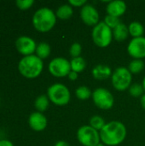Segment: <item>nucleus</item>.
Instances as JSON below:
<instances>
[{
	"instance_id": "obj_1",
	"label": "nucleus",
	"mask_w": 145,
	"mask_h": 146,
	"mask_svg": "<svg viewBox=\"0 0 145 146\" xmlns=\"http://www.w3.org/2000/svg\"><path fill=\"white\" fill-rule=\"evenodd\" d=\"M100 139L103 145L116 146L121 145L126 137V128L119 121H112L105 124L99 132Z\"/></svg>"
},
{
	"instance_id": "obj_2",
	"label": "nucleus",
	"mask_w": 145,
	"mask_h": 146,
	"mask_svg": "<svg viewBox=\"0 0 145 146\" xmlns=\"http://www.w3.org/2000/svg\"><path fill=\"white\" fill-rule=\"evenodd\" d=\"M56 23V15L49 8L38 9L32 16V24L36 30L46 33L51 30Z\"/></svg>"
},
{
	"instance_id": "obj_3",
	"label": "nucleus",
	"mask_w": 145,
	"mask_h": 146,
	"mask_svg": "<svg viewBox=\"0 0 145 146\" xmlns=\"http://www.w3.org/2000/svg\"><path fill=\"white\" fill-rule=\"evenodd\" d=\"M44 68L42 59L37 55H30L22 57L18 63L20 73L26 78L33 79L38 77Z\"/></svg>"
},
{
	"instance_id": "obj_4",
	"label": "nucleus",
	"mask_w": 145,
	"mask_h": 146,
	"mask_svg": "<svg viewBox=\"0 0 145 146\" xmlns=\"http://www.w3.org/2000/svg\"><path fill=\"white\" fill-rule=\"evenodd\" d=\"M47 96L50 101L57 106L67 105L71 99L69 89L61 83L51 85L47 90Z\"/></svg>"
},
{
	"instance_id": "obj_5",
	"label": "nucleus",
	"mask_w": 145,
	"mask_h": 146,
	"mask_svg": "<svg viewBox=\"0 0 145 146\" xmlns=\"http://www.w3.org/2000/svg\"><path fill=\"white\" fill-rule=\"evenodd\" d=\"M91 37L97 46L100 48H106L112 42L113 30L109 28L103 21H101L93 27Z\"/></svg>"
},
{
	"instance_id": "obj_6",
	"label": "nucleus",
	"mask_w": 145,
	"mask_h": 146,
	"mask_svg": "<svg viewBox=\"0 0 145 146\" xmlns=\"http://www.w3.org/2000/svg\"><path fill=\"white\" fill-rule=\"evenodd\" d=\"M132 75L128 68H117L112 74L111 81L114 88L119 92H124L132 86Z\"/></svg>"
},
{
	"instance_id": "obj_7",
	"label": "nucleus",
	"mask_w": 145,
	"mask_h": 146,
	"mask_svg": "<svg viewBox=\"0 0 145 146\" xmlns=\"http://www.w3.org/2000/svg\"><path fill=\"white\" fill-rule=\"evenodd\" d=\"M78 141L83 146H97L100 144V133L89 125L80 127L77 131Z\"/></svg>"
},
{
	"instance_id": "obj_8",
	"label": "nucleus",
	"mask_w": 145,
	"mask_h": 146,
	"mask_svg": "<svg viewBox=\"0 0 145 146\" xmlns=\"http://www.w3.org/2000/svg\"><path fill=\"white\" fill-rule=\"evenodd\" d=\"M91 98L94 104L101 110H108L114 106L115 98L112 93L106 88H97L92 92Z\"/></svg>"
},
{
	"instance_id": "obj_9",
	"label": "nucleus",
	"mask_w": 145,
	"mask_h": 146,
	"mask_svg": "<svg viewBox=\"0 0 145 146\" xmlns=\"http://www.w3.org/2000/svg\"><path fill=\"white\" fill-rule=\"evenodd\" d=\"M49 71L55 77H66L72 71L70 62L64 57H56L50 62Z\"/></svg>"
},
{
	"instance_id": "obj_10",
	"label": "nucleus",
	"mask_w": 145,
	"mask_h": 146,
	"mask_svg": "<svg viewBox=\"0 0 145 146\" xmlns=\"http://www.w3.org/2000/svg\"><path fill=\"white\" fill-rule=\"evenodd\" d=\"M127 52L133 59L145 57V37L133 38L127 45Z\"/></svg>"
},
{
	"instance_id": "obj_11",
	"label": "nucleus",
	"mask_w": 145,
	"mask_h": 146,
	"mask_svg": "<svg viewBox=\"0 0 145 146\" xmlns=\"http://www.w3.org/2000/svg\"><path fill=\"white\" fill-rule=\"evenodd\" d=\"M80 18L85 25L90 27H95L99 23L98 11L93 5L89 3H86L81 8Z\"/></svg>"
},
{
	"instance_id": "obj_12",
	"label": "nucleus",
	"mask_w": 145,
	"mask_h": 146,
	"mask_svg": "<svg viewBox=\"0 0 145 146\" xmlns=\"http://www.w3.org/2000/svg\"><path fill=\"white\" fill-rule=\"evenodd\" d=\"M15 47L20 53L25 55L26 56L32 55V53L36 51L37 44L32 38L27 36H21L15 41Z\"/></svg>"
},
{
	"instance_id": "obj_13",
	"label": "nucleus",
	"mask_w": 145,
	"mask_h": 146,
	"mask_svg": "<svg viewBox=\"0 0 145 146\" xmlns=\"http://www.w3.org/2000/svg\"><path fill=\"white\" fill-rule=\"evenodd\" d=\"M28 123L32 130L36 132H41L47 127V119L41 112L36 111L30 115L28 118Z\"/></svg>"
},
{
	"instance_id": "obj_14",
	"label": "nucleus",
	"mask_w": 145,
	"mask_h": 146,
	"mask_svg": "<svg viewBox=\"0 0 145 146\" xmlns=\"http://www.w3.org/2000/svg\"><path fill=\"white\" fill-rule=\"evenodd\" d=\"M126 10V4L125 2L121 0H115V1L109 2L106 8V11L109 15L115 16L118 18L123 15Z\"/></svg>"
},
{
	"instance_id": "obj_15",
	"label": "nucleus",
	"mask_w": 145,
	"mask_h": 146,
	"mask_svg": "<svg viewBox=\"0 0 145 146\" xmlns=\"http://www.w3.org/2000/svg\"><path fill=\"white\" fill-rule=\"evenodd\" d=\"M112 70L111 68L104 64H98L95 66L92 69V75L94 79L98 80H103L109 79L112 76Z\"/></svg>"
},
{
	"instance_id": "obj_16",
	"label": "nucleus",
	"mask_w": 145,
	"mask_h": 146,
	"mask_svg": "<svg viewBox=\"0 0 145 146\" xmlns=\"http://www.w3.org/2000/svg\"><path fill=\"white\" fill-rule=\"evenodd\" d=\"M129 35L130 34L128 27L124 23H121L113 30V38L118 42H122L126 40Z\"/></svg>"
},
{
	"instance_id": "obj_17",
	"label": "nucleus",
	"mask_w": 145,
	"mask_h": 146,
	"mask_svg": "<svg viewBox=\"0 0 145 146\" xmlns=\"http://www.w3.org/2000/svg\"><path fill=\"white\" fill-rule=\"evenodd\" d=\"M73 14V9L70 4L61 5L56 12V17H58L61 20H63V21L70 19L72 17Z\"/></svg>"
},
{
	"instance_id": "obj_18",
	"label": "nucleus",
	"mask_w": 145,
	"mask_h": 146,
	"mask_svg": "<svg viewBox=\"0 0 145 146\" xmlns=\"http://www.w3.org/2000/svg\"><path fill=\"white\" fill-rule=\"evenodd\" d=\"M129 34L133 38H139L143 37L144 33V26L138 21H132L128 26Z\"/></svg>"
},
{
	"instance_id": "obj_19",
	"label": "nucleus",
	"mask_w": 145,
	"mask_h": 146,
	"mask_svg": "<svg viewBox=\"0 0 145 146\" xmlns=\"http://www.w3.org/2000/svg\"><path fill=\"white\" fill-rule=\"evenodd\" d=\"M70 66H71V70L76 73H81L85 70L86 67V62L85 59L81 56L72 58L70 61Z\"/></svg>"
},
{
	"instance_id": "obj_20",
	"label": "nucleus",
	"mask_w": 145,
	"mask_h": 146,
	"mask_svg": "<svg viewBox=\"0 0 145 146\" xmlns=\"http://www.w3.org/2000/svg\"><path fill=\"white\" fill-rule=\"evenodd\" d=\"M49 102H50V99L47 95H40L36 98L34 102V105H35V108L38 110V111L42 113L47 110L49 106Z\"/></svg>"
},
{
	"instance_id": "obj_21",
	"label": "nucleus",
	"mask_w": 145,
	"mask_h": 146,
	"mask_svg": "<svg viewBox=\"0 0 145 146\" xmlns=\"http://www.w3.org/2000/svg\"><path fill=\"white\" fill-rule=\"evenodd\" d=\"M36 54L40 59L47 58L50 54V46L45 42H41L37 45Z\"/></svg>"
},
{
	"instance_id": "obj_22",
	"label": "nucleus",
	"mask_w": 145,
	"mask_h": 146,
	"mask_svg": "<svg viewBox=\"0 0 145 146\" xmlns=\"http://www.w3.org/2000/svg\"><path fill=\"white\" fill-rule=\"evenodd\" d=\"M144 68V62L141 59H133L128 66V69L132 74H139Z\"/></svg>"
},
{
	"instance_id": "obj_23",
	"label": "nucleus",
	"mask_w": 145,
	"mask_h": 146,
	"mask_svg": "<svg viewBox=\"0 0 145 146\" xmlns=\"http://www.w3.org/2000/svg\"><path fill=\"white\" fill-rule=\"evenodd\" d=\"M105 124H106V122H105L104 119L102 116L97 115L91 116V118L90 119V124H89V126H91L95 130L100 132L103 128V127L105 126Z\"/></svg>"
},
{
	"instance_id": "obj_24",
	"label": "nucleus",
	"mask_w": 145,
	"mask_h": 146,
	"mask_svg": "<svg viewBox=\"0 0 145 146\" xmlns=\"http://www.w3.org/2000/svg\"><path fill=\"white\" fill-rule=\"evenodd\" d=\"M75 95L79 100H87L92 96V93L89 87L85 86H80L76 89Z\"/></svg>"
},
{
	"instance_id": "obj_25",
	"label": "nucleus",
	"mask_w": 145,
	"mask_h": 146,
	"mask_svg": "<svg viewBox=\"0 0 145 146\" xmlns=\"http://www.w3.org/2000/svg\"><path fill=\"white\" fill-rule=\"evenodd\" d=\"M129 93L133 98H141L144 95V89L141 84H132L128 89Z\"/></svg>"
},
{
	"instance_id": "obj_26",
	"label": "nucleus",
	"mask_w": 145,
	"mask_h": 146,
	"mask_svg": "<svg viewBox=\"0 0 145 146\" xmlns=\"http://www.w3.org/2000/svg\"><path fill=\"white\" fill-rule=\"evenodd\" d=\"M103 22L112 30H114L118 25H120L121 23L120 18L115 17V16H112V15H107L105 16Z\"/></svg>"
},
{
	"instance_id": "obj_27",
	"label": "nucleus",
	"mask_w": 145,
	"mask_h": 146,
	"mask_svg": "<svg viewBox=\"0 0 145 146\" xmlns=\"http://www.w3.org/2000/svg\"><path fill=\"white\" fill-rule=\"evenodd\" d=\"M81 52H82V46H81V44H80L79 43L75 42V43H73V44L70 46L69 53H70V56H71L73 58L80 56Z\"/></svg>"
},
{
	"instance_id": "obj_28",
	"label": "nucleus",
	"mask_w": 145,
	"mask_h": 146,
	"mask_svg": "<svg viewBox=\"0 0 145 146\" xmlns=\"http://www.w3.org/2000/svg\"><path fill=\"white\" fill-rule=\"evenodd\" d=\"M15 3L19 9H27L34 3V1L33 0H16Z\"/></svg>"
},
{
	"instance_id": "obj_29",
	"label": "nucleus",
	"mask_w": 145,
	"mask_h": 146,
	"mask_svg": "<svg viewBox=\"0 0 145 146\" xmlns=\"http://www.w3.org/2000/svg\"><path fill=\"white\" fill-rule=\"evenodd\" d=\"M87 2L85 0H69L68 4H70L72 7H83L85 5Z\"/></svg>"
},
{
	"instance_id": "obj_30",
	"label": "nucleus",
	"mask_w": 145,
	"mask_h": 146,
	"mask_svg": "<svg viewBox=\"0 0 145 146\" xmlns=\"http://www.w3.org/2000/svg\"><path fill=\"white\" fill-rule=\"evenodd\" d=\"M68 79L70 80H76L77 79H78V73H76V72H73V71H71L69 74H68Z\"/></svg>"
},
{
	"instance_id": "obj_31",
	"label": "nucleus",
	"mask_w": 145,
	"mask_h": 146,
	"mask_svg": "<svg viewBox=\"0 0 145 146\" xmlns=\"http://www.w3.org/2000/svg\"><path fill=\"white\" fill-rule=\"evenodd\" d=\"M0 146H14L12 142L7 139H3L0 140Z\"/></svg>"
},
{
	"instance_id": "obj_32",
	"label": "nucleus",
	"mask_w": 145,
	"mask_h": 146,
	"mask_svg": "<svg viewBox=\"0 0 145 146\" xmlns=\"http://www.w3.org/2000/svg\"><path fill=\"white\" fill-rule=\"evenodd\" d=\"M55 146H70V145H69V144H68V142L63 141V140H60V141H58V142H56V143Z\"/></svg>"
},
{
	"instance_id": "obj_33",
	"label": "nucleus",
	"mask_w": 145,
	"mask_h": 146,
	"mask_svg": "<svg viewBox=\"0 0 145 146\" xmlns=\"http://www.w3.org/2000/svg\"><path fill=\"white\" fill-rule=\"evenodd\" d=\"M140 103H141L142 108L145 110V94H144V95L141 97V98H140Z\"/></svg>"
},
{
	"instance_id": "obj_34",
	"label": "nucleus",
	"mask_w": 145,
	"mask_h": 146,
	"mask_svg": "<svg viewBox=\"0 0 145 146\" xmlns=\"http://www.w3.org/2000/svg\"><path fill=\"white\" fill-rule=\"evenodd\" d=\"M142 86H143V87H144V92H145V76H144V80H143Z\"/></svg>"
},
{
	"instance_id": "obj_35",
	"label": "nucleus",
	"mask_w": 145,
	"mask_h": 146,
	"mask_svg": "<svg viewBox=\"0 0 145 146\" xmlns=\"http://www.w3.org/2000/svg\"><path fill=\"white\" fill-rule=\"evenodd\" d=\"M97 146H106V145H103V143H100V144H98Z\"/></svg>"
}]
</instances>
